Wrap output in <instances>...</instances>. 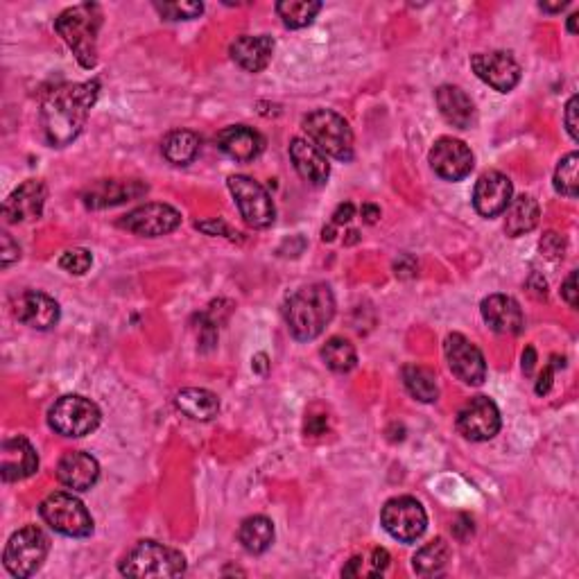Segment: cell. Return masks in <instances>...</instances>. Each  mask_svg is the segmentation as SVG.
Returning a JSON list of instances; mask_svg holds the SVG:
<instances>
[{
	"instance_id": "obj_1",
	"label": "cell",
	"mask_w": 579,
	"mask_h": 579,
	"mask_svg": "<svg viewBox=\"0 0 579 579\" xmlns=\"http://www.w3.org/2000/svg\"><path fill=\"white\" fill-rule=\"evenodd\" d=\"M100 95V82L64 84L50 91L41 105V125L46 141L53 148L71 145L89 120L91 109Z\"/></svg>"
},
{
	"instance_id": "obj_2",
	"label": "cell",
	"mask_w": 579,
	"mask_h": 579,
	"mask_svg": "<svg viewBox=\"0 0 579 579\" xmlns=\"http://www.w3.org/2000/svg\"><path fill=\"white\" fill-rule=\"evenodd\" d=\"M285 324L299 342L315 340L324 333L335 315V297L328 285L313 283L297 290L285 301Z\"/></svg>"
},
{
	"instance_id": "obj_3",
	"label": "cell",
	"mask_w": 579,
	"mask_h": 579,
	"mask_svg": "<svg viewBox=\"0 0 579 579\" xmlns=\"http://www.w3.org/2000/svg\"><path fill=\"white\" fill-rule=\"evenodd\" d=\"M102 25V12L98 5L84 3L68 7L57 16L55 30L73 50V55L82 68H95L98 64V32Z\"/></svg>"
},
{
	"instance_id": "obj_4",
	"label": "cell",
	"mask_w": 579,
	"mask_h": 579,
	"mask_svg": "<svg viewBox=\"0 0 579 579\" xmlns=\"http://www.w3.org/2000/svg\"><path fill=\"white\" fill-rule=\"evenodd\" d=\"M125 577H179L186 573V559L179 550L157 541H141L120 561Z\"/></svg>"
},
{
	"instance_id": "obj_5",
	"label": "cell",
	"mask_w": 579,
	"mask_h": 579,
	"mask_svg": "<svg viewBox=\"0 0 579 579\" xmlns=\"http://www.w3.org/2000/svg\"><path fill=\"white\" fill-rule=\"evenodd\" d=\"M310 143L337 161L353 159V132L347 120L331 109H317L304 118Z\"/></svg>"
},
{
	"instance_id": "obj_6",
	"label": "cell",
	"mask_w": 579,
	"mask_h": 579,
	"mask_svg": "<svg viewBox=\"0 0 579 579\" xmlns=\"http://www.w3.org/2000/svg\"><path fill=\"white\" fill-rule=\"evenodd\" d=\"M39 512L43 521L53 527L55 532L64 534V537L84 539L93 532V518L89 514V509L84 507L80 498L66 494V491L50 494L41 503Z\"/></svg>"
},
{
	"instance_id": "obj_7",
	"label": "cell",
	"mask_w": 579,
	"mask_h": 579,
	"mask_svg": "<svg viewBox=\"0 0 579 579\" xmlns=\"http://www.w3.org/2000/svg\"><path fill=\"white\" fill-rule=\"evenodd\" d=\"M50 550V539L46 537V532L37 525H28L23 530L14 532L12 539L7 541L5 548V568L10 570L14 577H30L37 573L43 566V561L48 557Z\"/></svg>"
},
{
	"instance_id": "obj_8",
	"label": "cell",
	"mask_w": 579,
	"mask_h": 579,
	"mask_svg": "<svg viewBox=\"0 0 579 579\" xmlns=\"http://www.w3.org/2000/svg\"><path fill=\"white\" fill-rule=\"evenodd\" d=\"M48 423L57 435L84 437L100 426V410L91 399L68 394L50 408Z\"/></svg>"
},
{
	"instance_id": "obj_9",
	"label": "cell",
	"mask_w": 579,
	"mask_h": 579,
	"mask_svg": "<svg viewBox=\"0 0 579 579\" xmlns=\"http://www.w3.org/2000/svg\"><path fill=\"white\" fill-rule=\"evenodd\" d=\"M385 532L396 541L412 543L417 541L428 527V514L417 498L399 496L387 500L380 514Z\"/></svg>"
},
{
	"instance_id": "obj_10",
	"label": "cell",
	"mask_w": 579,
	"mask_h": 579,
	"mask_svg": "<svg viewBox=\"0 0 579 579\" xmlns=\"http://www.w3.org/2000/svg\"><path fill=\"white\" fill-rule=\"evenodd\" d=\"M229 190L233 200L238 204V211L243 215V220L254 229H267L274 224L276 209L274 202L267 190L254 181L252 177L245 175H233L229 177Z\"/></svg>"
},
{
	"instance_id": "obj_11",
	"label": "cell",
	"mask_w": 579,
	"mask_h": 579,
	"mask_svg": "<svg viewBox=\"0 0 579 579\" xmlns=\"http://www.w3.org/2000/svg\"><path fill=\"white\" fill-rule=\"evenodd\" d=\"M446 360L453 374L466 385H482L487 378V362L482 351L460 333H451L444 342Z\"/></svg>"
},
{
	"instance_id": "obj_12",
	"label": "cell",
	"mask_w": 579,
	"mask_h": 579,
	"mask_svg": "<svg viewBox=\"0 0 579 579\" xmlns=\"http://www.w3.org/2000/svg\"><path fill=\"white\" fill-rule=\"evenodd\" d=\"M500 412L487 396H475L457 412V430L471 442H489L500 430Z\"/></svg>"
},
{
	"instance_id": "obj_13",
	"label": "cell",
	"mask_w": 579,
	"mask_h": 579,
	"mask_svg": "<svg viewBox=\"0 0 579 579\" xmlns=\"http://www.w3.org/2000/svg\"><path fill=\"white\" fill-rule=\"evenodd\" d=\"M179 224H181V213L177 209H172L170 204H159V202L138 206V209L129 211L125 218L120 220V227L145 238L168 236V233L175 231Z\"/></svg>"
},
{
	"instance_id": "obj_14",
	"label": "cell",
	"mask_w": 579,
	"mask_h": 579,
	"mask_svg": "<svg viewBox=\"0 0 579 579\" xmlns=\"http://www.w3.org/2000/svg\"><path fill=\"white\" fill-rule=\"evenodd\" d=\"M430 166L439 177L446 181H460L471 175L473 170V152L464 141L444 136L432 145Z\"/></svg>"
},
{
	"instance_id": "obj_15",
	"label": "cell",
	"mask_w": 579,
	"mask_h": 579,
	"mask_svg": "<svg viewBox=\"0 0 579 579\" xmlns=\"http://www.w3.org/2000/svg\"><path fill=\"white\" fill-rule=\"evenodd\" d=\"M471 66L482 82L500 93H509L521 80V66H518L512 53H503V50L473 55Z\"/></svg>"
},
{
	"instance_id": "obj_16",
	"label": "cell",
	"mask_w": 579,
	"mask_h": 579,
	"mask_svg": "<svg viewBox=\"0 0 579 579\" xmlns=\"http://www.w3.org/2000/svg\"><path fill=\"white\" fill-rule=\"evenodd\" d=\"M512 195V179L498 170H489L485 175H480L478 184H475L473 206L482 218H496L512 202Z\"/></svg>"
},
{
	"instance_id": "obj_17",
	"label": "cell",
	"mask_w": 579,
	"mask_h": 579,
	"mask_svg": "<svg viewBox=\"0 0 579 579\" xmlns=\"http://www.w3.org/2000/svg\"><path fill=\"white\" fill-rule=\"evenodd\" d=\"M39 471V457L25 437L5 439L0 448V473L5 482H19Z\"/></svg>"
},
{
	"instance_id": "obj_18",
	"label": "cell",
	"mask_w": 579,
	"mask_h": 579,
	"mask_svg": "<svg viewBox=\"0 0 579 579\" xmlns=\"http://www.w3.org/2000/svg\"><path fill=\"white\" fill-rule=\"evenodd\" d=\"M46 197H48V188L43 181H37V179L25 181V184L19 190H14V193L7 197L3 204L5 222L16 224V222H28V220L41 218Z\"/></svg>"
},
{
	"instance_id": "obj_19",
	"label": "cell",
	"mask_w": 579,
	"mask_h": 579,
	"mask_svg": "<svg viewBox=\"0 0 579 579\" xmlns=\"http://www.w3.org/2000/svg\"><path fill=\"white\" fill-rule=\"evenodd\" d=\"M14 317L37 331H48L59 322V304L43 292L28 290L14 301Z\"/></svg>"
},
{
	"instance_id": "obj_20",
	"label": "cell",
	"mask_w": 579,
	"mask_h": 579,
	"mask_svg": "<svg viewBox=\"0 0 579 579\" xmlns=\"http://www.w3.org/2000/svg\"><path fill=\"white\" fill-rule=\"evenodd\" d=\"M482 317L491 326V331L500 335H518L525 326L523 310L518 301L507 295H491L482 301Z\"/></svg>"
},
{
	"instance_id": "obj_21",
	"label": "cell",
	"mask_w": 579,
	"mask_h": 579,
	"mask_svg": "<svg viewBox=\"0 0 579 579\" xmlns=\"http://www.w3.org/2000/svg\"><path fill=\"white\" fill-rule=\"evenodd\" d=\"M148 193V186L138 184V181H116L105 179L93 184L91 188L84 190L82 200L89 209H107V206H118L129 200H136Z\"/></svg>"
},
{
	"instance_id": "obj_22",
	"label": "cell",
	"mask_w": 579,
	"mask_h": 579,
	"mask_svg": "<svg viewBox=\"0 0 579 579\" xmlns=\"http://www.w3.org/2000/svg\"><path fill=\"white\" fill-rule=\"evenodd\" d=\"M57 478L68 489L89 491L100 478V466L89 453L71 451L59 460Z\"/></svg>"
},
{
	"instance_id": "obj_23",
	"label": "cell",
	"mask_w": 579,
	"mask_h": 579,
	"mask_svg": "<svg viewBox=\"0 0 579 579\" xmlns=\"http://www.w3.org/2000/svg\"><path fill=\"white\" fill-rule=\"evenodd\" d=\"M218 148L233 161L249 163L261 157L265 141L256 129L245 127V125H233V127L222 129V132L218 134Z\"/></svg>"
},
{
	"instance_id": "obj_24",
	"label": "cell",
	"mask_w": 579,
	"mask_h": 579,
	"mask_svg": "<svg viewBox=\"0 0 579 579\" xmlns=\"http://www.w3.org/2000/svg\"><path fill=\"white\" fill-rule=\"evenodd\" d=\"M290 159L295 163V170L301 179H306L313 186H324L328 175H331V166H328L326 154L304 138H295L290 143Z\"/></svg>"
},
{
	"instance_id": "obj_25",
	"label": "cell",
	"mask_w": 579,
	"mask_h": 579,
	"mask_svg": "<svg viewBox=\"0 0 579 579\" xmlns=\"http://www.w3.org/2000/svg\"><path fill=\"white\" fill-rule=\"evenodd\" d=\"M229 53L240 68L247 73H261L267 68L274 53V39L267 34H258V37H238L231 43Z\"/></svg>"
},
{
	"instance_id": "obj_26",
	"label": "cell",
	"mask_w": 579,
	"mask_h": 579,
	"mask_svg": "<svg viewBox=\"0 0 579 579\" xmlns=\"http://www.w3.org/2000/svg\"><path fill=\"white\" fill-rule=\"evenodd\" d=\"M437 105L446 123H451L457 129H469L475 120V105L460 86H439L437 89Z\"/></svg>"
},
{
	"instance_id": "obj_27",
	"label": "cell",
	"mask_w": 579,
	"mask_h": 579,
	"mask_svg": "<svg viewBox=\"0 0 579 579\" xmlns=\"http://www.w3.org/2000/svg\"><path fill=\"white\" fill-rule=\"evenodd\" d=\"M505 211H507L505 231L509 238H521L539 224V215H541L539 202L530 195L516 197V200L509 202Z\"/></svg>"
},
{
	"instance_id": "obj_28",
	"label": "cell",
	"mask_w": 579,
	"mask_h": 579,
	"mask_svg": "<svg viewBox=\"0 0 579 579\" xmlns=\"http://www.w3.org/2000/svg\"><path fill=\"white\" fill-rule=\"evenodd\" d=\"M177 408L195 421H211L213 417H218L220 399L209 390L188 387V390H181L177 394Z\"/></svg>"
},
{
	"instance_id": "obj_29",
	"label": "cell",
	"mask_w": 579,
	"mask_h": 579,
	"mask_svg": "<svg viewBox=\"0 0 579 579\" xmlns=\"http://www.w3.org/2000/svg\"><path fill=\"white\" fill-rule=\"evenodd\" d=\"M451 561V546H448L446 539H432L426 543L417 555L412 557V568L417 575L432 577V575H442L444 568Z\"/></svg>"
},
{
	"instance_id": "obj_30",
	"label": "cell",
	"mask_w": 579,
	"mask_h": 579,
	"mask_svg": "<svg viewBox=\"0 0 579 579\" xmlns=\"http://www.w3.org/2000/svg\"><path fill=\"white\" fill-rule=\"evenodd\" d=\"M238 539L247 552H252V555H263L274 541V525L270 518L265 516H249L245 518L243 525H240Z\"/></svg>"
},
{
	"instance_id": "obj_31",
	"label": "cell",
	"mask_w": 579,
	"mask_h": 579,
	"mask_svg": "<svg viewBox=\"0 0 579 579\" xmlns=\"http://www.w3.org/2000/svg\"><path fill=\"white\" fill-rule=\"evenodd\" d=\"M200 145V136L195 132L179 129V132H172L163 141V157L175 163V166H188L197 157V152H200Z\"/></svg>"
},
{
	"instance_id": "obj_32",
	"label": "cell",
	"mask_w": 579,
	"mask_h": 579,
	"mask_svg": "<svg viewBox=\"0 0 579 579\" xmlns=\"http://www.w3.org/2000/svg\"><path fill=\"white\" fill-rule=\"evenodd\" d=\"M276 12L288 28L299 30L315 21V16L322 12V3H315V0H283V3H276Z\"/></svg>"
},
{
	"instance_id": "obj_33",
	"label": "cell",
	"mask_w": 579,
	"mask_h": 579,
	"mask_svg": "<svg viewBox=\"0 0 579 579\" xmlns=\"http://www.w3.org/2000/svg\"><path fill=\"white\" fill-rule=\"evenodd\" d=\"M403 383L408 387V392L414 396V399H419L423 403H432L437 401L439 396V387H437V380L435 374L423 367L417 365H410L403 369Z\"/></svg>"
},
{
	"instance_id": "obj_34",
	"label": "cell",
	"mask_w": 579,
	"mask_h": 579,
	"mask_svg": "<svg viewBox=\"0 0 579 579\" xmlns=\"http://www.w3.org/2000/svg\"><path fill=\"white\" fill-rule=\"evenodd\" d=\"M322 358L328 369L337 371V374H347V371L356 367L358 353L356 347L349 340H344V337H331L322 349Z\"/></svg>"
},
{
	"instance_id": "obj_35",
	"label": "cell",
	"mask_w": 579,
	"mask_h": 579,
	"mask_svg": "<svg viewBox=\"0 0 579 579\" xmlns=\"http://www.w3.org/2000/svg\"><path fill=\"white\" fill-rule=\"evenodd\" d=\"M577 166H579L577 152H570L559 161V166L555 170L557 193H561L564 197H570V200H575L577 197Z\"/></svg>"
},
{
	"instance_id": "obj_36",
	"label": "cell",
	"mask_w": 579,
	"mask_h": 579,
	"mask_svg": "<svg viewBox=\"0 0 579 579\" xmlns=\"http://www.w3.org/2000/svg\"><path fill=\"white\" fill-rule=\"evenodd\" d=\"M157 12L168 21H190L204 12L202 3H154Z\"/></svg>"
},
{
	"instance_id": "obj_37",
	"label": "cell",
	"mask_w": 579,
	"mask_h": 579,
	"mask_svg": "<svg viewBox=\"0 0 579 579\" xmlns=\"http://www.w3.org/2000/svg\"><path fill=\"white\" fill-rule=\"evenodd\" d=\"M93 263V256L91 252H86V249H68V252L59 258V265H62V270L71 272V274H84L89 270Z\"/></svg>"
},
{
	"instance_id": "obj_38",
	"label": "cell",
	"mask_w": 579,
	"mask_h": 579,
	"mask_svg": "<svg viewBox=\"0 0 579 579\" xmlns=\"http://www.w3.org/2000/svg\"><path fill=\"white\" fill-rule=\"evenodd\" d=\"M564 240L557 233H546V238L541 240V252L548 258H564Z\"/></svg>"
},
{
	"instance_id": "obj_39",
	"label": "cell",
	"mask_w": 579,
	"mask_h": 579,
	"mask_svg": "<svg viewBox=\"0 0 579 579\" xmlns=\"http://www.w3.org/2000/svg\"><path fill=\"white\" fill-rule=\"evenodd\" d=\"M0 243H3V267H10L16 258L21 256L19 245H14L10 233H3V236H0Z\"/></svg>"
},
{
	"instance_id": "obj_40",
	"label": "cell",
	"mask_w": 579,
	"mask_h": 579,
	"mask_svg": "<svg viewBox=\"0 0 579 579\" xmlns=\"http://www.w3.org/2000/svg\"><path fill=\"white\" fill-rule=\"evenodd\" d=\"M561 297L566 299L570 308H577V272H570L564 285H561Z\"/></svg>"
},
{
	"instance_id": "obj_41",
	"label": "cell",
	"mask_w": 579,
	"mask_h": 579,
	"mask_svg": "<svg viewBox=\"0 0 579 579\" xmlns=\"http://www.w3.org/2000/svg\"><path fill=\"white\" fill-rule=\"evenodd\" d=\"M566 129H568V134L573 141H577V95H573V98L568 100V105H566Z\"/></svg>"
},
{
	"instance_id": "obj_42",
	"label": "cell",
	"mask_w": 579,
	"mask_h": 579,
	"mask_svg": "<svg viewBox=\"0 0 579 579\" xmlns=\"http://www.w3.org/2000/svg\"><path fill=\"white\" fill-rule=\"evenodd\" d=\"M371 566H374V570L371 573L376 575H383V570L390 566V552H387L385 548H374L371 550Z\"/></svg>"
},
{
	"instance_id": "obj_43",
	"label": "cell",
	"mask_w": 579,
	"mask_h": 579,
	"mask_svg": "<svg viewBox=\"0 0 579 579\" xmlns=\"http://www.w3.org/2000/svg\"><path fill=\"white\" fill-rule=\"evenodd\" d=\"M353 213H356V206H353L351 202L340 204L333 213V224H347L353 218Z\"/></svg>"
},
{
	"instance_id": "obj_44",
	"label": "cell",
	"mask_w": 579,
	"mask_h": 579,
	"mask_svg": "<svg viewBox=\"0 0 579 579\" xmlns=\"http://www.w3.org/2000/svg\"><path fill=\"white\" fill-rule=\"evenodd\" d=\"M550 387H552V365L546 367V371H543V374H541L539 383H537V394H539V396L548 394Z\"/></svg>"
},
{
	"instance_id": "obj_45",
	"label": "cell",
	"mask_w": 579,
	"mask_h": 579,
	"mask_svg": "<svg viewBox=\"0 0 579 579\" xmlns=\"http://www.w3.org/2000/svg\"><path fill=\"white\" fill-rule=\"evenodd\" d=\"M324 430H326V419L324 417H313L306 423V432H310V435H322Z\"/></svg>"
},
{
	"instance_id": "obj_46",
	"label": "cell",
	"mask_w": 579,
	"mask_h": 579,
	"mask_svg": "<svg viewBox=\"0 0 579 579\" xmlns=\"http://www.w3.org/2000/svg\"><path fill=\"white\" fill-rule=\"evenodd\" d=\"M362 557H353L351 561H349V566L342 570V575L344 577H360L362 575Z\"/></svg>"
},
{
	"instance_id": "obj_47",
	"label": "cell",
	"mask_w": 579,
	"mask_h": 579,
	"mask_svg": "<svg viewBox=\"0 0 579 579\" xmlns=\"http://www.w3.org/2000/svg\"><path fill=\"white\" fill-rule=\"evenodd\" d=\"M197 229H202V231H206V233H211V236H215V233H229V229L224 227L222 222H197Z\"/></svg>"
},
{
	"instance_id": "obj_48",
	"label": "cell",
	"mask_w": 579,
	"mask_h": 579,
	"mask_svg": "<svg viewBox=\"0 0 579 579\" xmlns=\"http://www.w3.org/2000/svg\"><path fill=\"white\" fill-rule=\"evenodd\" d=\"M362 218H365L367 224H374L380 218V209L374 204H365L362 206Z\"/></svg>"
},
{
	"instance_id": "obj_49",
	"label": "cell",
	"mask_w": 579,
	"mask_h": 579,
	"mask_svg": "<svg viewBox=\"0 0 579 579\" xmlns=\"http://www.w3.org/2000/svg\"><path fill=\"white\" fill-rule=\"evenodd\" d=\"M534 360H537V353H534L532 347H527V351L523 353V371H525V374H532Z\"/></svg>"
},
{
	"instance_id": "obj_50",
	"label": "cell",
	"mask_w": 579,
	"mask_h": 579,
	"mask_svg": "<svg viewBox=\"0 0 579 579\" xmlns=\"http://www.w3.org/2000/svg\"><path fill=\"white\" fill-rule=\"evenodd\" d=\"M568 5V0H561V3L557 5H546V3H541V10H546V12H561L564 7Z\"/></svg>"
},
{
	"instance_id": "obj_51",
	"label": "cell",
	"mask_w": 579,
	"mask_h": 579,
	"mask_svg": "<svg viewBox=\"0 0 579 579\" xmlns=\"http://www.w3.org/2000/svg\"><path fill=\"white\" fill-rule=\"evenodd\" d=\"M577 19H579V14H573V16H570V19H568V32H570V34L577 32Z\"/></svg>"
}]
</instances>
